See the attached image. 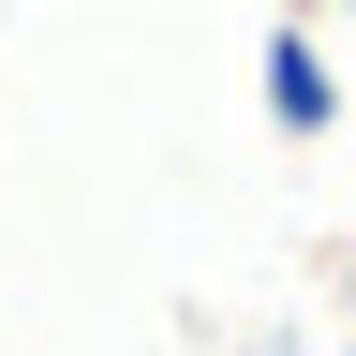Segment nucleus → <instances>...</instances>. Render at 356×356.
I'll return each instance as SVG.
<instances>
[{"mask_svg": "<svg viewBox=\"0 0 356 356\" xmlns=\"http://www.w3.org/2000/svg\"><path fill=\"white\" fill-rule=\"evenodd\" d=\"M252 74H267V134H282V149H312V134H341V74H327V30H297V15H282Z\"/></svg>", "mask_w": 356, "mask_h": 356, "instance_id": "f257e3e1", "label": "nucleus"}, {"mask_svg": "<svg viewBox=\"0 0 356 356\" xmlns=\"http://www.w3.org/2000/svg\"><path fill=\"white\" fill-rule=\"evenodd\" d=\"M341 356H356V341H341Z\"/></svg>", "mask_w": 356, "mask_h": 356, "instance_id": "f03ea898", "label": "nucleus"}]
</instances>
